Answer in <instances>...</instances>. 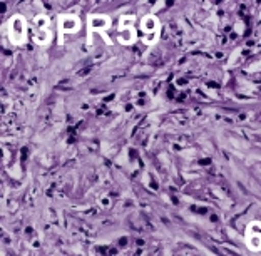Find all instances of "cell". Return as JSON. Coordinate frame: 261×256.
<instances>
[{
	"label": "cell",
	"instance_id": "1",
	"mask_svg": "<svg viewBox=\"0 0 261 256\" xmlns=\"http://www.w3.org/2000/svg\"><path fill=\"white\" fill-rule=\"evenodd\" d=\"M25 35H27V23L25 19L22 15L12 17L9 22V37L15 45H22L25 42Z\"/></svg>",
	"mask_w": 261,
	"mask_h": 256
},
{
	"label": "cell",
	"instance_id": "2",
	"mask_svg": "<svg viewBox=\"0 0 261 256\" xmlns=\"http://www.w3.org/2000/svg\"><path fill=\"white\" fill-rule=\"evenodd\" d=\"M47 27H49V19L44 15H39L37 19L34 22V40L37 44H45L49 42V31H47Z\"/></svg>",
	"mask_w": 261,
	"mask_h": 256
},
{
	"label": "cell",
	"instance_id": "3",
	"mask_svg": "<svg viewBox=\"0 0 261 256\" xmlns=\"http://www.w3.org/2000/svg\"><path fill=\"white\" fill-rule=\"evenodd\" d=\"M141 29H142V32H144V42L147 44H152L154 40H156L158 37V32H159V22L156 17H152V15H147L144 17V20L141 22Z\"/></svg>",
	"mask_w": 261,
	"mask_h": 256
},
{
	"label": "cell",
	"instance_id": "4",
	"mask_svg": "<svg viewBox=\"0 0 261 256\" xmlns=\"http://www.w3.org/2000/svg\"><path fill=\"white\" fill-rule=\"evenodd\" d=\"M81 22L74 15H62L59 17V31L62 34H74L79 31Z\"/></svg>",
	"mask_w": 261,
	"mask_h": 256
},
{
	"label": "cell",
	"instance_id": "5",
	"mask_svg": "<svg viewBox=\"0 0 261 256\" xmlns=\"http://www.w3.org/2000/svg\"><path fill=\"white\" fill-rule=\"evenodd\" d=\"M89 27H91V31H100V29L109 27V17H106V15L92 17L91 22H89Z\"/></svg>",
	"mask_w": 261,
	"mask_h": 256
}]
</instances>
